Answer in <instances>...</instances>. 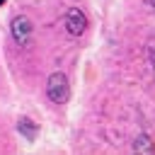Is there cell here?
<instances>
[{
  "mask_svg": "<svg viewBox=\"0 0 155 155\" xmlns=\"http://www.w3.org/2000/svg\"><path fill=\"white\" fill-rule=\"evenodd\" d=\"M17 131H19L27 140H34V138L39 136V126H36L31 119H27V116H22V119L17 121Z\"/></svg>",
  "mask_w": 155,
  "mask_h": 155,
  "instance_id": "277c9868",
  "label": "cell"
},
{
  "mask_svg": "<svg viewBox=\"0 0 155 155\" xmlns=\"http://www.w3.org/2000/svg\"><path fill=\"white\" fill-rule=\"evenodd\" d=\"M148 58L153 63V73H155V44H148Z\"/></svg>",
  "mask_w": 155,
  "mask_h": 155,
  "instance_id": "8992f818",
  "label": "cell"
},
{
  "mask_svg": "<svg viewBox=\"0 0 155 155\" xmlns=\"http://www.w3.org/2000/svg\"><path fill=\"white\" fill-rule=\"evenodd\" d=\"M63 27L70 36H82L85 29H87V17L80 7H68L65 15H63Z\"/></svg>",
  "mask_w": 155,
  "mask_h": 155,
  "instance_id": "3957f363",
  "label": "cell"
},
{
  "mask_svg": "<svg viewBox=\"0 0 155 155\" xmlns=\"http://www.w3.org/2000/svg\"><path fill=\"white\" fill-rule=\"evenodd\" d=\"M133 150H136V153H153V150H155V143H153L150 136L143 133V136H138V138L133 140Z\"/></svg>",
  "mask_w": 155,
  "mask_h": 155,
  "instance_id": "5b68a950",
  "label": "cell"
},
{
  "mask_svg": "<svg viewBox=\"0 0 155 155\" xmlns=\"http://www.w3.org/2000/svg\"><path fill=\"white\" fill-rule=\"evenodd\" d=\"M148 5H150V10L155 12V0H148Z\"/></svg>",
  "mask_w": 155,
  "mask_h": 155,
  "instance_id": "52a82bcc",
  "label": "cell"
},
{
  "mask_svg": "<svg viewBox=\"0 0 155 155\" xmlns=\"http://www.w3.org/2000/svg\"><path fill=\"white\" fill-rule=\"evenodd\" d=\"M46 94H48V99H51V102H56V104H65V102H68V97H70V85H68L65 73L56 70V73H51V75H48Z\"/></svg>",
  "mask_w": 155,
  "mask_h": 155,
  "instance_id": "6da1fadb",
  "label": "cell"
},
{
  "mask_svg": "<svg viewBox=\"0 0 155 155\" xmlns=\"http://www.w3.org/2000/svg\"><path fill=\"white\" fill-rule=\"evenodd\" d=\"M10 31H12V39L15 44H19L22 48H29L31 46V39H34V22L27 17V15H17L10 24Z\"/></svg>",
  "mask_w": 155,
  "mask_h": 155,
  "instance_id": "7a4b0ae2",
  "label": "cell"
},
{
  "mask_svg": "<svg viewBox=\"0 0 155 155\" xmlns=\"http://www.w3.org/2000/svg\"><path fill=\"white\" fill-rule=\"evenodd\" d=\"M2 2H5V0H0V5H2Z\"/></svg>",
  "mask_w": 155,
  "mask_h": 155,
  "instance_id": "ba28073f",
  "label": "cell"
}]
</instances>
